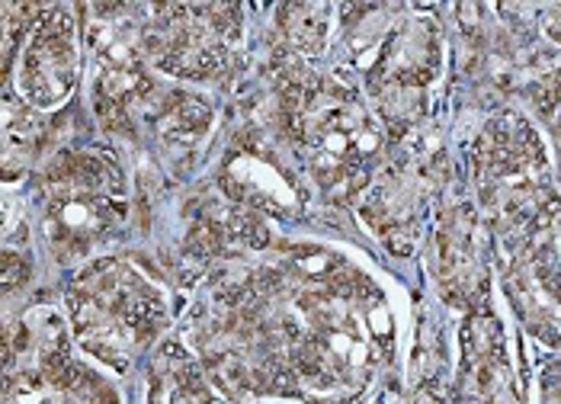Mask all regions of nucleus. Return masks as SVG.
<instances>
[{"label": "nucleus", "instance_id": "nucleus-1", "mask_svg": "<svg viewBox=\"0 0 561 404\" xmlns=\"http://www.w3.org/2000/svg\"><path fill=\"white\" fill-rule=\"evenodd\" d=\"M93 273L96 276L78 289V299H71L81 337L96 340V350L103 347L110 354V347H116L119 354H129L154 331L161 302L154 289L129 276V269L119 267V276H106V267Z\"/></svg>", "mask_w": 561, "mask_h": 404}, {"label": "nucleus", "instance_id": "nucleus-2", "mask_svg": "<svg viewBox=\"0 0 561 404\" xmlns=\"http://www.w3.org/2000/svg\"><path fill=\"white\" fill-rule=\"evenodd\" d=\"M78 81V30L65 7H51L33 26L20 58V93L51 109Z\"/></svg>", "mask_w": 561, "mask_h": 404}]
</instances>
